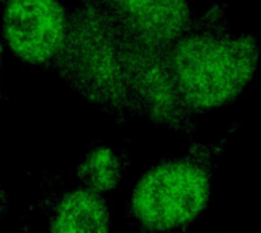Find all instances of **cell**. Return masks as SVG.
I'll return each mask as SVG.
<instances>
[{
	"label": "cell",
	"mask_w": 261,
	"mask_h": 233,
	"mask_svg": "<svg viewBox=\"0 0 261 233\" xmlns=\"http://www.w3.org/2000/svg\"><path fill=\"white\" fill-rule=\"evenodd\" d=\"M215 164L210 153L155 165L139 179L130 196V216L152 230H182L205 210Z\"/></svg>",
	"instance_id": "obj_1"
},
{
	"label": "cell",
	"mask_w": 261,
	"mask_h": 233,
	"mask_svg": "<svg viewBox=\"0 0 261 233\" xmlns=\"http://www.w3.org/2000/svg\"><path fill=\"white\" fill-rule=\"evenodd\" d=\"M254 61L256 52L248 41L189 37L179 44L174 56L181 96L197 109L222 105L246 85Z\"/></svg>",
	"instance_id": "obj_2"
},
{
	"label": "cell",
	"mask_w": 261,
	"mask_h": 233,
	"mask_svg": "<svg viewBox=\"0 0 261 233\" xmlns=\"http://www.w3.org/2000/svg\"><path fill=\"white\" fill-rule=\"evenodd\" d=\"M3 30L16 56L29 63H44L63 45L64 12L56 0H8Z\"/></svg>",
	"instance_id": "obj_3"
},
{
	"label": "cell",
	"mask_w": 261,
	"mask_h": 233,
	"mask_svg": "<svg viewBox=\"0 0 261 233\" xmlns=\"http://www.w3.org/2000/svg\"><path fill=\"white\" fill-rule=\"evenodd\" d=\"M110 214L101 194L89 188L65 192L57 202L50 233H109Z\"/></svg>",
	"instance_id": "obj_4"
},
{
	"label": "cell",
	"mask_w": 261,
	"mask_h": 233,
	"mask_svg": "<svg viewBox=\"0 0 261 233\" xmlns=\"http://www.w3.org/2000/svg\"><path fill=\"white\" fill-rule=\"evenodd\" d=\"M143 33L152 38H170L187 19L184 0H118Z\"/></svg>",
	"instance_id": "obj_5"
},
{
	"label": "cell",
	"mask_w": 261,
	"mask_h": 233,
	"mask_svg": "<svg viewBox=\"0 0 261 233\" xmlns=\"http://www.w3.org/2000/svg\"><path fill=\"white\" fill-rule=\"evenodd\" d=\"M124 175V162L113 150L97 147L86 155L77 169V179L83 187L103 194L117 187Z\"/></svg>",
	"instance_id": "obj_6"
},
{
	"label": "cell",
	"mask_w": 261,
	"mask_h": 233,
	"mask_svg": "<svg viewBox=\"0 0 261 233\" xmlns=\"http://www.w3.org/2000/svg\"><path fill=\"white\" fill-rule=\"evenodd\" d=\"M8 208H10V199H8L7 192L0 187V221L7 214Z\"/></svg>",
	"instance_id": "obj_7"
},
{
	"label": "cell",
	"mask_w": 261,
	"mask_h": 233,
	"mask_svg": "<svg viewBox=\"0 0 261 233\" xmlns=\"http://www.w3.org/2000/svg\"><path fill=\"white\" fill-rule=\"evenodd\" d=\"M138 233H184L182 230H152V229L142 228V230H139Z\"/></svg>",
	"instance_id": "obj_8"
},
{
	"label": "cell",
	"mask_w": 261,
	"mask_h": 233,
	"mask_svg": "<svg viewBox=\"0 0 261 233\" xmlns=\"http://www.w3.org/2000/svg\"><path fill=\"white\" fill-rule=\"evenodd\" d=\"M0 64H2V44H0Z\"/></svg>",
	"instance_id": "obj_9"
},
{
	"label": "cell",
	"mask_w": 261,
	"mask_h": 233,
	"mask_svg": "<svg viewBox=\"0 0 261 233\" xmlns=\"http://www.w3.org/2000/svg\"><path fill=\"white\" fill-rule=\"evenodd\" d=\"M20 233H26V230H22V232H20Z\"/></svg>",
	"instance_id": "obj_10"
}]
</instances>
